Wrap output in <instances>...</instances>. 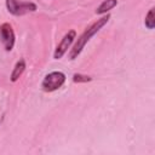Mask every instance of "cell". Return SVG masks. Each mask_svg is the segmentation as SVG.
Wrapping results in <instances>:
<instances>
[{"instance_id":"obj_2","label":"cell","mask_w":155,"mask_h":155,"mask_svg":"<svg viewBox=\"0 0 155 155\" xmlns=\"http://www.w3.org/2000/svg\"><path fill=\"white\" fill-rule=\"evenodd\" d=\"M65 82V74L62 71H51L47 75H45L41 87L45 92H53L63 86Z\"/></svg>"},{"instance_id":"obj_7","label":"cell","mask_w":155,"mask_h":155,"mask_svg":"<svg viewBox=\"0 0 155 155\" xmlns=\"http://www.w3.org/2000/svg\"><path fill=\"white\" fill-rule=\"evenodd\" d=\"M117 5V0H104L96 10L97 15H105L108 11H110L111 8H114Z\"/></svg>"},{"instance_id":"obj_9","label":"cell","mask_w":155,"mask_h":155,"mask_svg":"<svg viewBox=\"0 0 155 155\" xmlns=\"http://www.w3.org/2000/svg\"><path fill=\"white\" fill-rule=\"evenodd\" d=\"M92 78L91 76H87V75H82V74H74L73 75V81L74 82H88L91 81Z\"/></svg>"},{"instance_id":"obj_5","label":"cell","mask_w":155,"mask_h":155,"mask_svg":"<svg viewBox=\"0 0 155 155\" xmlns=\"http://www.w3.org/2000/svg\"><path fill=\"white\" fill-rule=\"evenodd\" d=\"M0 40H1L4 48L6 51H11L13 48L16 36H15V31L12 29V25L10 23H2L0 25Z\"/></svg>"},{"instance_id":"obj_8","label":"cell","mask_w":155,"mask_h":155,"mask_svg":"<svg viewBox=\"0 0 155 155\" xmlns=\"http://www.w3.org/2000/svg\"><path fill=\"white\" fill-rule=\"evenodd\" d=\"M144 24L148 29H154L155 27V16H154V7H151L149 10V12L147 13L145 16V19H144Z\"/></svg>"},{"instance_id":"obj_3","label":"cell","mask_w":155,"mask_h":155,"mask_svg":"<svg viewBox=\"0 0 155 155\" xmlns=\"http://www.w3.org/2000/svg\"><path fill=\"white\" fill-rule=\"evenodd\" d=\"M6 8L13 16H23L29 12H35L38 6L34 2L19 1V0H6Z\"/></svg>"},{"instance_id":"obj_4","label":"cell","mask_w":155,"mask_h":155,"mask_svg":"<svg viewBox=\"0 0 155 155\" xmlns=\"http://www.w3.org/2000/svg\"><path fill=\"white\" fill-rule=\"evenodd\" d=\"M75 38H76V31L75 30H69L62 38V40L59 41V44L57 45V47H56V50L53 52V58L54 59H61L65 54V52L68 51V48L71 46V44L74 42Z\"/></svg>"},{"instance_id":"obj_1","label":"cell","mask_w":155,"mask_h":155,"mask_svg":"<svg viewBox=\"0 0 155 155\" xmlns=\"http://www.w3.org/2000/svg\"><path fill=\"white\" fill-rule=\"evenodd\" d=\"M110 19V15L109 13H105L103 17H101L99 19H97L93 24H91L87 29H85V31L76 39V42L74 44V46L71 47L70 50V53H69V58L70 59H75L78 58V56L81 53V51L84 50V47L86 46V44L90 41V39L97 34Z\"/></svg>"},{"instance_id":"obj_6","label":"cell","mask_w":155,"mask_h":155,"mask_svg":"<svg viewBox=\"0 0 155 155\" xmlns=\"http://www.w3.org/2000/svg\"><path fill=\"white\" fill-rule=\"evenodd\" d=\"M24 70H25V61H24V59H19V61L15 64V67H13V69H12L10 80H11L12 82H16V81L22 76V74L24 73Z\"/></svg>"}]
</instances>
